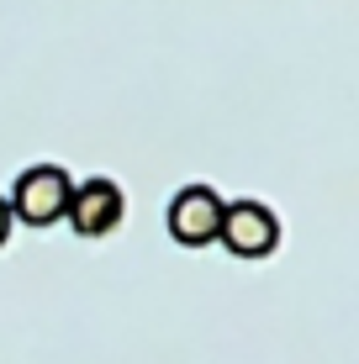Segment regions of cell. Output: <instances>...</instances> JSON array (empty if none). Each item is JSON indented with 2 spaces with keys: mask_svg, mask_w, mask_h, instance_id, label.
I'll use <instances>...</instances> for the list:
<instances>
[{
  "mask_svg": "<svg viewBox=\"0 0 359 364\" xmlns=\"http://www.w3.org/2000/svg\"><path fill=\"white\" fill-rule=\"evenodd\" d=\"M69 196H74L69 169H58V164H32V169L16 174L6 206H11V222H27V228H53V222H64Z\"/></svg>",
  "mask_w": 359,
  "mask_h": 364,
  "instance_id": "obj_1",
  "label": "cell"
},
{
  "mask_svg": "<svg viewBox=\"0 0 359 364\" xmlns=\"http://www.w3.org/2000/svg\"><path fill=\"white\" fill-rule=\"evenodd\" d=\"M217 243L238 259H264L275 254L280 243V222L264 200H227L222 206V228H217Z\"/></svg>",
  "mask_w": 359,
  "mask_h": 364,
  "instance_id": "obj_2",
  "label": "cell"
},
{
  "mask_svg": "<svg viewBox=\"0 0 359 364\" xmlns=\"http://www.w3.org/2000/svg\"><path fill=\"white\" fill-rule=\"evenodd\" d=\"M222 200L212 185H185V191L169 200V237L180 248H206L217 243V228H222Z\"/></svg>",
  "mask_w": 359,
  "mask_h": 364,
  "instance_id": "obj_3",
  "label": "cell"
},
{
  "mask_svg": "<svg viewBox=\"0 0 359 364\" xmlns=\"http://www.w3.org/2000/svg\"><path fill=\"white\" fill-rule=\"evenodd\" d=\"M122 211H127V200H122L117 180H85V185H74L64 217L80 237H106V232H117Z\"/></svg>",
  "mask_w": 359,
  "mask_h": 364,
  "instance_id": "obj_4",
  "label": "cell"
},
{
  "mask_svg": "<svg viewBox=\"0 0 359 364\" xmlns=\"http://www.w3.org/2000/svg\"><path fill=\"white\" fill-rule=\"evenodd\" d=\"M11 237V206H6V196H0V243Z\"/></svg>",
  "mask_w": 359,
  "mask_h": 364,
  "instance_id": "obj_5",
  "label": "cell"
}]
</instances>
